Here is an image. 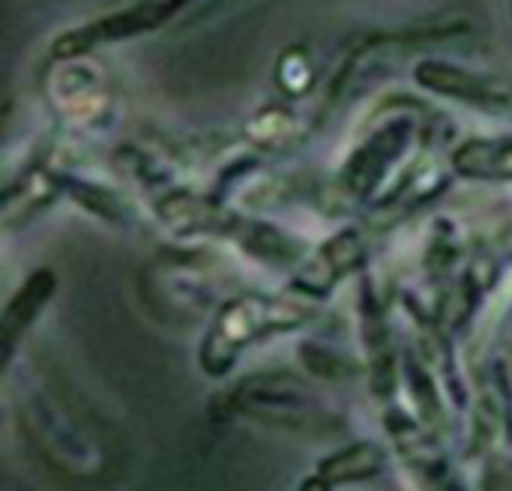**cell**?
Here are the masks:
<instances>
[{
    "mask_svg": "<svg viewBox=\"0 0 512 491\" xmlns=\"http://www.w3.org/2000/svg\"><path fill=\"white\" fill-rule=\"evenodd\" d=\"M414 78L429 93L459 99L462 105L480 108L486 114L512 117V87L504 84V81H498L495 75L474 72V69H465V66L450 63V60L429 57V60L417 63Z\"/></svg>",
    "mask_w": 512,
    "mask_h": 491,
    "instance_id": "cell-6",
    "label": "cell"
},
{
    "mask_svg": "<svg viewBox=\"0 0 512 491\" xmlns=\"http://www.w3.org/2000/svg\"><path fill=\"white\" fill-rule=\"evenodd\" d=\"M512 444V393L507 372L501 363H492L483 372L480 396L474 402L471 417V441L468 456L471 459H492L498 453H507Z\"/></svg>",
    "mask_w": 512,
    "mask_h": 491,
    "instance_id": "cell-7",
    "label": "cell"
},
{
    "mask_svg": "<svg viewBox=\"0 0 512 491\" xmlns=\"http://www.w3.org/2000/svg\"><path fill=\"white\" fill-rule=\"evenodd\" d=\"M309 321H312V309L306 303L270 297L258 291L237 294L228 303H222L216 318L210 321L198 351V363L204 375L225 378L249 348L279 333H294Z\"/></svg>",
    "mask_w": 512,
    "mask_h": 491,
    "instance_id": "cell-2",
    "label": "cell"
},
{
    "mask_svg": "<svg viewBox=\"0 0 512 491\" xmlns=\"http://www.w3.org/2000/svg\"><path fill=\"white\" fill-rule=\"evenodd\" d=\"M213 414L222 420L243 417L264 429L303 438H336L348 432V417L291 372H258L237 381L213 399Z\"/></svg>",
    "mask_w": 512,
    "mask_h": 491,
    "instance_id": "cell-1",
    "label": "cell"
},
{
    "mask_svg": "<svg viewBox=\"0 0 512 491\" xmlns=\"http://www.w3.org/2000/svg\"><path fill=\"white\" fill-rule=\"evenodd\" d=\"M192 0H138L120 12L102 15L78 30L63 33L54 42V60H69V57H81L87 51H93L96 45L105 42H117V39H132L141 33H150L156 27H162L177 9H183Z\"/></svg>",
    "mask_w": 512,
    "mask_h": 491,
    "instance_id": "cell-4",
    "label": "cell"
},
{
    "mask_svg": "<svg viewBox=\"0 0 512 491\" xmlns=\"http://www.w3.org/2000/svg\"><path fill=\"white\" fill-rule=\"evenodd\" d=\"M303 354V363L306 369L321 378V381H348L354 375H360V366L351 360V357H342L330 348H321V345H303L300 348Z\"/></svg>",
    "mask_w": 512,
    "mask_h": 491,
    "instance_id": "cell-12",
    "label": "cell"
},
{
    "mask_svg": "<svg viewBox=\"0 0 512 491\" xmlns=\"http://www.w3.org/2000/svg\"><path fill=\"white\" fill-rule=\"evenodd\" d=\"M390 465V456L381 444L375 441H357V444H348L342 447L339 453L327 456L318 462L315 474L330 483L333 489H342V486H354V483H372L378 480Z\"/></svg>",
    "mask_w": 512,
    "mask_h": 491,
    "instance_id": "cell-10",
    "label": "cell"
},
{
    "mask_svg": "<svg viewBox=\"0 0 512 491\" xmlns=\"http://www.w3.org/2000/svg\"><path fill=\"white\" fill-rule=\"evenodd\" d=\"M483 491H512V459L507 453L486 459Z\"/></svg>",
    "mask_w": 512,
    "mask_h": 491,
    "instance_id": "cell-13",
    "label": "cell"
},
{
    "mask_svg": "<svg viewBox=\"0 0 512 491\" xmlns=\"http://www.w3.org/2000/svg\"><path fill=\"white\" fill-rule=\"evenodd\" d=\"M54 294V273L51 270H36L18 291L15 297L6 303V312H3V357L6 363L15 357V348L18 342L24 339V333L30 330V324L39 318L42 306L51 300Z\"/></svg>",
    "mask_w": 512,
    "mask_h": 491,
    "instance_id": "cell-11",
    "label": "cell"
},
{
    "mask_svg": "<svg viewBox=\"0 0 512 491\" xmlns=\"http://www.w3.org/2000/svg\"><path fill=\"white\" fill-rule=\"evenodd\" d=\"M297 491H333V486H330V483H324L318 474H309V477L297 486Z\"/></svg>",
    "mask_w": 512,
    "mask_h": 491,
    "instance_id": "cell-14",
    "label": "cell"
},
{
    "mask_svg": "<svg viewBox=\"0 0 512 491\" xmlns=\"http://www.w3.org/2000/svg\"><path fill=\"white\" fill-rule=\"evenodd\" d=\"M414 129V117H393L369 132V138L348 156L342 168V192L351 198H369L411 147Z\"/></svg>",
    "mask_w": 512,
    "mask_h": 491,
    "instance_id": "cell-5",
    "label": "cell"
},
{
    "mask_svg": "<svg viewBox=\"0 0 512 491\" xmlns=\"http://www.w3.org/2000/svg\"><path fill=\"white\" fill-rule=\"evenodd\" d=\"M18 417L36 456H42L45 465L57 474L72 480H96L108 471V459L99 438L87 435L75 414L60 408V402L45 396H27L18 405Z\"/></svg>",
    "mask_w": 512,
    "mask_h": 491,
    "instance_id": "cell-3",
    "label": "cell"
},
{
    "mask_svg": "<svg viewBox=\"0 0 512 491\" xmlns=\"http://www.w3.org/2000/svg\"><path fill=\"white\" fill-rule=\"evenodd\" d=\"M453 171L468 180L512 183V132L462 141L453 153Z\"/></svg>",
    "mask_w": 512,
    "mask_h": 491,
    "instance_id": "cell-9",
    "label": "cell"
},
{
    "mask_svg": "<svg viewBox=\"0 0 512 491\" xmlns=\"http://www.w3.org/2000/svg\"><path fill=\"white\" fill-rule=\"evenodd\" d=\"M366 261V246L360 231H342L327 240L309 261H300L294 273V288L306 297H327L345 276H351Z\"/></svg>",
    "mask_w": 512,
    "mask_h": 491,
    "instance_id": "cell-8",
    "label": "cell"
}]
</instances>
